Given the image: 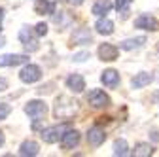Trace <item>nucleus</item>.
<instances>
[{
	"label": "nucleus",
	"instance_id": "nucleus-30",
	"mask_svg": "<svg viewBox=\"0 0 159 157\" xmlns=\"http://www.w3.org/2000/svg\"><path fill=\"white\" fill-rule=\"evenodd\" d=\"M4 142H6V138H4V132H2V131H0V148H2V146H4Z\"/></svg>",
	"mask_w": 159,
	"mask_h": 157
},
{
	"label": "nucleus",
	"instance_id": "nucleus-18",
	"mask_svg": "<svg viewBox=\"0 0 159 157\" xmlns=\"http://www.w3.org/2000/svg\"><path fill=\"white\" fill-rule=\"evenodd\" d=\"M34 13H36V15H49V13H55V2H49V0H36V4H34Z\"/></svg>",
	"mask_w": 159,
	"mask_h": 157
},
{
	"label": "nucleus",
	"instance_id": "nucleus-2",
	"mask_svg": "<svg viewBox=\"0 0 159 157\" xmlns=\"http://www.w3.org/2000/svg\"><path fill=\"white\" fill-rule=\"evenodd\" d=\"M70 129V123H59V125H53V127H48L42 131V140L46 144H55L63 138V134Z\"/></svg>",
	"mask_w": 159,
	"mask_h": 157
},
{
	"label": "nucleus",
	"instance_id": "nucleus-3",
	"mask_svg": "<svg viewBox=\"0 0 159 157\" xmlns=\"http://www.w3.org/2000/svg\"><path fill=\"white\" fill-rule=\"evenodd\" d=\"M19 40H21V44H23L27 53H32V51L40 49V44L36 40V32L30 27H21V30H19Z\"/></svg>",
	"mask_w": 159,
	"mask_h": 157
},
{
	"label": "nucleus",
	"instance_id": "nucleus-17",
	"mask_svg": "<svg viewBox=\"0 0 159 157\" xmlns=\"http://www.w3.org/2000/svg\"><path fill=\"white\" fill-rule=\"evenodd\" d=\"M38 153H40V146L34 140H25L19 146V155H23V157H34Z\"/></svg>",
	"mask_w": 159,
	"mask_h": 157
},
{
	"label": "nucleus",
	"instance_id": "nucleus-11",
	"mask_svg": "<svg viewBox=\"0 0 159 157\" xmlns=\"http://www.w3.org/2000/svg\"><path fill=\"white\" fill-rule=\"evenodd\" d=\"M72 44H76V46H85V44H91L93 42V34H91V30L89 29H85V27H82V29H76L74 32H72Z\"/></svg>",
	"mask_w": 159,
	"mask_h": 157
},
{
	"label": "nucleus",
	"instance_id": "nucleus-24",
	"mask_svg": "<svg viewBox=\"0 0 159 157\" xmlns=\"http://www.w3.org/2000/svg\"><path fill=\"white\" fill-rule=\"evenodd\" d=\"M10 114H11V106L8 102H0V121H4Z\"/></svg>",
	"mask_w": 159,
	"mask_h": 157
},
{
	"label": "nucleus",
	"instance_id": "nucleus-22",
	"mask_svg": "<svg viewBox=\"0 0 159 157\" xmlns=\"http://www.w3.org/2000/svg\"><path fill=\"white\" fill-rule=\"evenodd\" d=\"M114 155H117V157L129 155V146H127V140L125 138H117L114 142Z\"/></svg>",
	"mask_w": 159,
	"mask_h": 157
},
{
	"label": "nucleus",
	"instance_id": "nucleus-21",
	"mask_svg": "<svg viewBox=\"0 0 159 157\" xmlns=\"http://www.w3.org/2000/svg\"><path fill=\"white\" fill-rule=\"evenodd\" d=\"M133 155L134 157H150V155H153V146L148 142H138L133 150Z\"/></svg>",
	"mask_w": 159,
	"mask_h": 157
},
{
	"label": "nucleus",
	"instance_id": "nucleus-12",
	"mask_svg": "<svg viewBox=\"0 0 159 157\" xmlns=\"http://www.w3.org/2000/svg\"><path fill=\"white\" fill-rule=\"evenodd\" d=\"M80 138H82V136H80V132L76 129H68L61 138V148L63 150H72L80 144Z\"/></svg>",
	"mask_w": 159,
	"mask_h": 157
},
{
	"label": "nucleus",
	"instance_id": "nucleus-20",
	"mask_svg": "<svg viewBox=\"0 0 159 157\" xmlns=\"http://www.w3.org/2000/svg\"><path fill=\"white\" fill-rule=\"evenodd\" d=\"M146 44V38L144 36H138V38H129V40H123L119 44V47L125 49V51H131V49H138Z\"/></svg>",
	"mask_w": 159,
	"mask_h": 157
},
{
	"label": "nucleus",
	"instance_id": "nucleus-10",
	"mask_svg": "<svg viewBox=\"0 0 159 157\" xmlns=\"http://www.w3.org/2000/svg\"><path fill=\"white\" fill-rule=\"evenodd\" d=\"M29 55H19V53H10V55H0V68L2 66H17V65H27Z\"/></svg>",
	"mask_w": 159,
	"mask_h": 157
},
{
	"label": "nucleus",
	"instance_id": "nucleus-25",
	"mask_svg": "<svg viewBox=\"0 0 159 157\" xmlns=\"http://www.w3.org/2000/svg\"><path fill=\"white\" fill-rule=\"evenodd\" d=\"M87 59H91V53H89V51H80V53H76V55L72 57V61L84 63V61H87Z\"/></svg>",
	"mask_w": 159,
	"mask_h": 157
},
{
	"label": "nucleus",
	"instance_id": "nucleus-15",
	"mask_svg": "<svg viewBox=\"0 0 159 157\" xmlns=\"http://www.w3.org/2000/svg\"><path fill=\"white\" fill-rule=\"evenodd\" d=\"M152 82H153V76L150 72H138L133 80H131V87L133 89H142V87L150 85Z\"/></svg>",
	"mask_w": 159,
	"mask_h": 157
},
{
	"label": "nucleus",
	"instance_id": "nucleus-31",
	"mask_svg": "<svg viewBox=\"0 0 159 157\" xmlns=\"http://www.w3.org/2000/svg\"><path fill=\"white\" fill-rule=\"evenodd\" d=\"M4 46H6V38L0 34V47H4Z\"/></svg>",
	"mask_w": 159,
	"mask_h": 157
},
{
	"label": "nucleus",
	"instance_id": "nucleus-26",
	"mask_svg": "<svg viewBox=\"0 0 159 157\" xmlns=\"http://www.w3.org/2000/svg\"><path fill=\"white\" fill-rule=\"evenodd\" d=\"M34 32H36V36H46L48 34V25L46 23H38L34 27Z\"/></svg>",
	"mask_w": 159,
	"mask_h": 157
},
{
	"label": "nucleus",
	"instance_id": "nucleus-29",
	"mask_svg": "<svg viewBox=\"0 0 159 157\" xmlns=\"http://www.w3.org/2000/svg\"><path fill=\"white\" fill-rule=\"evenodd\" d=\"M66 2L70 6H80V4H84V0H66Z\"/></svg>",
	"mask_w": 159,
	"mask_h": 157
},
{
	"label": "nucleus",
	"instance_id": "nucleus-5",
	"mask_svg": "<svg viewBox=\"0 0 159 157\" xmlns=\"http://www.w3.org/2000/svg\"><path fill=\"white\" fill-rule=\"evenodd\" d=\"M87 102L91 108H106L112 104L110 96L102 91V89H91L89 95H87Z\"/></svg>",
	"mask_w": 159,
	"mask_h": 157
},
{
	"label": "nucleus",
	"instance_id": "nucleus-28",
	"mask_svg": "<svg viewBox=\"0 0 159 157\" xmlns=\"http://www.w3.org/2000/svg\"><path fill=\"white\" fill-rule=\"evenodd\" d=\"M4 15H6V10L0 8V30H2V21H4Z\"/></svg>",
	"mask_w": 159,
	"mask_h": 157
},
{
	"label": "nucleus",
	"instance_id": "nucleus-9",
	"mask_svg": "<svg viewBox=\"0 0 159 157\" xmlns=\"http://www.w3.org/2000/svg\"><path fill=\"white\" fill-rule=\"evenodd\" d=\"M97 53H98V59H101V61L110 63V61H116V59H117L119 47L114 46V44H101L98 49H97Z\"/></svg>",
	"mask_w": 159,
	"mask_h": 157
},
{
	"label": "nucleus",
	"instance_id": "nucleus-6",
	"mask_svg": "<svg viewBox=\"0 0 159 157\" xmlns=\"http://www.w3.org/2000/svg\"><path fill=\"white\" fill-rule=\"evenodd\" d=\"M40 78H42V68H40L38 65L27 63L21 68V72H19V80H21L23 83H34V82L40 80Z\"/></svg>",
	"mask_w": 159,
	"mask_h": 157
},
{
	"label": "nucleus",
	"instance_id": "nucleus-8",
	"mask_svg": "<svg viewBox=\"0 0 159 157\" xmlns=\"http://www.w3.org/2000/svg\"><path fill=\"white\" fill-rule=\"evenodd\" d=\"M104 140H106V132H104L102 127L93 125V127L87 131V144H89L91 148H98Z\"/></svg>",
	"mask_w": 159,
	"mask_h": 157
},
{
	"label": "nucleus",
	"instance_id": "nucleus-1",
	"mask_svg": "<svg viewBox=\"0 0 159 157\" xmlns=\"http://www.w3.org/2000/svg\"><path fill=\"white\" fill-rule=\"evenodd\" d=\"M80 106H78V101L72 99L68 95H61L55 99V106H53V115L57 119H65V121H70L72 117L78 114Z\"/></svg>",
	"mask_w": 159,
	"mask_h": 157
},
{
	"label": "nucleus",
	"instance_id": "nucleus-27",
	"mask_svg": "<svg viewBox=\"0 0 159 157\" xmlns=\"http://www.w3.org/2000/svg\"><path fill=\"white\" fill-rule=\"evenodd\" d=\"M6 89H8V80L6 78H0V93L6 91Z\"/></svg>",
	"mask_w": 159,
	"mask_h": 157
},
{
	"label": "nucleus",
	"instance_id": "nucleus-14",
	"mask_svg": "<svg viewBox=\"0 0 159 157\" xmlns=\"http://www.w3.org/2000/svg\"><path fill=\"white\" fill-rule=\"evenodd\" d=\"M66 87L72 91V93H82L85 89V80L82 74H70L66 78Z\"/></svg>",
	"mask_w": 159,
	"mask_h": 157
},
{
	"label": "nucleus",
	"instance_id": "nucleus-19",
	"mask_svg": "<svg viewBox=\"0 0 159 157\" xmlns=\"http://www.w3.org/2000/svg\"><path fill=\"white\" fill-rule=\"evenodd\" d=\"M95 30H97L98 34H102V36H110V34L114 32V23L110 21V19H106V17H101V19L95 23Z\"/></svg>",
	"mask_w": 159,
	"mask_h": 157
},
{
	"label": "nucleus",
	"instance_id": "nucleus-23",
	"mask_svg": "<svg viewBox=\"0 0 159 157\" xmlns=\"http://www.w3.org/2000/svg\"><path fill=\"white\" fill-rule=\"evenodd\" d=\"M133 4V0H116V8L117 11H121V17H127V10Z\"/></svg>",
	"mask_w": 159,
	"mask_h": 157
},
{
	"label": "nucleus",
	"instance_id": "nucleus-16",
	"mask_svg": "<svg viewBox=\"0 0 159 157\" xmlns=\"http://www.w3.org/2000/svg\"><path fill=\"white\" fill-rule=\"evenodd\" d=\"M112 8H114L112 0H97V2L93 4V8H91V13L97 15V17H104L106 13H110Z\"/></svg>",
	"mask_w": 159,
	"mask_h": 157
},
{
	"label": "nucleus",
	"instance_id": "nucleus-13",
	"mask_svg": "<svg viewBox=\"0 0 159 157\" xmlns=\"http://www.w3.org/2000/svg\"><path fill=\"white\" fill-rule=\"evenodd\" d=\"M101 82H102V85H104V87H108V89L117 87V85H119V72H117V70H114V68L104 70V72H102V76H101Z\"/></svg>",
	"mask_w": 159,
	"mask_h": 157
},
{
	"label": "nucleus",
	"instance_id": "nucleus-4",
	"mask_svg": "<svg viewBox=\"0 0 159 157\" xmlns=\"http://www.w3.org/2000/svg\"><path fill=\"white\" fill-rule=\"evenodd\" d=\"M25 114L30 117L32 121H40L48 114V104L44 101H38V99L36 101H29L25 104Z\"/></svg>",
	"mask_w": 159,
	"mask_h": 157
},
{
	"label": "nucleus",
	"instance_id": "nucleus-7",
	"mask_svg": "<svg viewBox=\"0 0 159 157\" xmlns=\"http://www.w3.org/2000/svg\"><path fill=\"white\" fill-rule=\"evenodd\" d=\"M134 27L136 29H142V30L155 32V30H159V21L153 15H150V13H142V15H138L134 19Z\"/></svg>",
	"mask_w": 159,
	"mask_h": 157
}]
</instances>
